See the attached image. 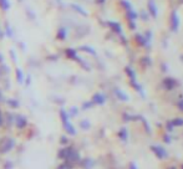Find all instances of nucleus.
Here are the masks:
<instances>
[{
    "mask_svg": "<svg viewBox=\"0 0 183 169\" xmlns=\"http://www.w3.org/2000/svg\"><path fill=\"white\" fill-rule=\"evenodd\" d=\"M14 140L11 138H4L2 142H0V153L5 154L8 152H10L12 148H14Z\"/></svg>",
    "mask_w": 183,
    "mask_h": 169,
    "instance_id": "obj_1",
    "label": "nucleus"
},
{
    "mask_svg": "<svg viewBox=\"0 0 183 169\" xmlns=\"http://www.w3.org/2000/svg\"><path fill=\"white\" fill-rule=\"evenodd\" d=\"M11 168H12V163H10V162H9V163L6 164V167H5L4 169H11Z\"/></svg>",
    "mask_w": 183,
    "mask_h": 169,
    "instance_id": "obj_3",
    "label": "nucleus"
},
{
    "mask_svg": "<svg viewBox=\"0 0 183 169\" xmlns=\"http://www.w3.org/2000/svg\"><path fill=\"white\" fill-rule=\"evenodd\" d=\"M74 168V163L69 162V161H64L61 164L57 165L56 169H72Z\"/></svg>",
    "mask_w": 183,
    "mask_h": 169,
    "instance_id": "obj_2",
    "label": "nucleus"
}]
</instances>
